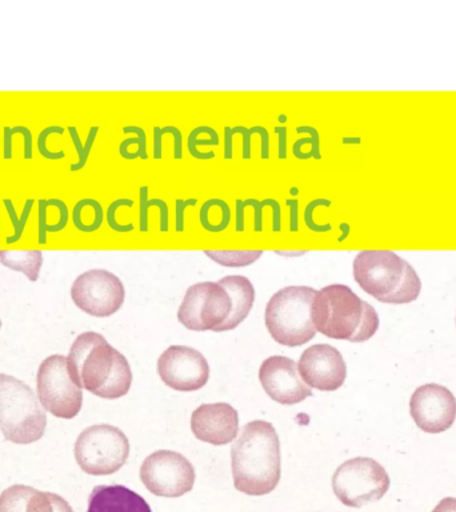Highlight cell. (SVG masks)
Returning <instances> with one entry per match:
<instances>
[{
	"label": "cell",
	"instance_id": "cell-1",
	"mask_svg": "<svg viewBox=\"0 0 456 512\" xmlns=\"http://www.w3.org/2000/svg\"><path fill=\"white\" fill-rule=\"evenodd\" d=\"M67 368L76 386L99 398L119 399L130 391V363L98 332H84L75 339L68 352Z\"/></svg>",
	"mask_w": 456,
	"mask_h": 512
},
{
	"label": "cell",
	"instance_id": "cell-2",
	"mask_svg": "<svg viewBox=\"0 0 456 512\" xmlns=\"http://www.w3.org/2000/svg\"><path fill=\"white\" fill-rule=\"evenodd\" d=\"M231 464L236 490L252 496L274 491L282 475L275 427L266 420L247 423L231 448Z\"/></svg>",
	"mask_w": 456,
	"mask_h": 512
},
{
	"label": "cell",
	"instance_id": "cell-3",
	"mask_svg": "<svg viewBox=\"0 0 456 512\" xmlns=\"http://www.w3.org/2000/svg\"><path fill=\"white\" fill-rule=\"evenodd\" d=\"M352 267L355 282L379 302L411 303L422 290V282L411 264L392 251L359 252Z\"/></svg>",
	"mask_w": 456,
	"mask_h": 512
},
{
	"label": "cell",
	"instance_id": "cell-4",
	"mask_svg": "<svg viewBox=\"0 0 456 512\" xmlns=\"http://www.w3.org/2000/svg\"><path fill=\"white\" fill-rule=\"evenodd\" d=\"M46 411L30 386L15 376L0 374V431L8 442L31 444L43 438Z\"/></svg>",
	"mask_w": 456,
	"mask_h": 512
},
{
	"label": "cell",
	"instance_id": "cell-5",
	"mask_svg": "<svg viewBox=\"0 0 456 512\" xmlns=\"http://www.w3.org/2000/svg\"><path fill=\"white\" fill-rule=\"evenodd\" d=\"M316 290L307 286L282 288L266 306V327L276 343L287 347L303 346L316 336L311 320V304Z\"/></svg>",
	"mask_w": 456,
	"mask_h": 512
},
{
	"label": "cell",
	"instance_id": "cell-6",
	"mask_svg": "<svg viewBox=\"0 0 456 512\" xmlns=\"http://www.w3.org/2000/svg\"><path fill=\"white\" fill-rule=\"evenodd\" d=\"M364 303L344 284L323 287L312 300V324L316 332L327 338L350 342L362 324Z\"/></svg>",
	"mask_w": 456,
	"mask_h": 512
},
{
	"label": "cell",
	"instance_id": "cell-7",
	"mask_svg": "<svg viewBox=\"0 0 456 512\" xmlns=\"http://www.w3.org/2000/svg\"><path fill=\"white\" fill-rule=\"evenodd\" d=\"M76 463L88 475L115 474L130 456L126 434L110 424H98L80 432L74 447Z\"/></svg>",
	"mask_w": 456,
	"mask_h": 512
},
{
	"label": "cell",
	"instance_id": "cell-8",
	"mask_svg": "<svg viewBox=\"0 0 456 512\" xmlns=\"http://www.w3.org/2000/svg\"><path fill=\"white\" fill-rule=\"evenodd\" d=\"M391 480L382 464L371 458H354L340 464L332 476V490L344 506L360 508L387 494Z\"/></svg>",
	"mask_w": 456,
	"mask_h": 512
},
{
	"label": "cell",
	"instance_id": "cell-9",
	"mask_svg": "<svg viewBox=\"0 0 456 512\" xmlns=\"http://www.w3.org/2000/svg\"><path fill=\"white\" fill-rule=\"evenodd\" d=\"M36 395L44 410L59 419H74L83 406L82 388L72 382L67 356L51 355L40 363Z\"/></svg>",
	"mask_w": 456,
	"mask_h": 512
},
{
	"label": "cell",
	"instance_id": "cell-10",
	"mask_svg": "<svg viewBox=\"0 0 456 512\" xmlns=\"http://www.w3.org/2000/svg\"><path fill=\"white\" fill-rule=\"evenodd\" d=\"M140 480L151 494L180 498L192 490L196 474L186 456L171 450H158L143 460Z\"/></svg>",
	"mask_w": 456,
	"mask_h": 512
},
{
	"label": "cell",
	"instance_id": "cell-11",
	"mask_svg": "<svg viewBox=\"0 0 456 512\" xmlns=\"http://www.w3.org/2000/svg\"><path fill=\"white\" fill-rule=\"evenodd\" d=\"M232 310L228 292L216 282L192 284L178 311L180 324L191 331H215Z\"/></svg>",
	"mask_w": 456,
	"mask_h": 512
},
{
	"label": "cell",
	"instance_id": "cell-12",
	"mask_svg": "<svg viewBox=\"0 0 456 512\" xmlns=\"http://www.w3.org/2000/svg\"><path fill=\"white\" fill-rule=\"evenodd\" d=\"M71 299L75 306L95 316L108 318L122 308L126 288L122 280L107 270H90L75 279L71 287Z\"/></svg>",
	"mask_w": 456,
	"mask_h": 512
},
{
	"label": "cell",
	"instance_id": "cell-13",
	"mask_svg": "<svg viewBox=\"0 0 456 512\" xmlns=\"http://www.w3.org/2000/svg\"><path fill=\"white\" fill-rule=\"evenodd\" d=\"M158 374L162 382L180 392L198 391L210 379V366L202 352L187 346H171L160 355Z\"/></svg>",
	"mask_w": 456,
	"mask_h": 512
},
{
	"label": "cell",
	"instance_id": "cell-14",
	"mask_svg": "<svg viewBox=\"0 0 456 512\" xmlns=\"http://www.w3.org/2000/svg\"><path fill=\"white\" fill-rule=\"evenodd\" d=\"M412 419L427 434H442L456 419V399L447 387L423 384L416 388L410 400Z\"/></svg>",
	"mask_w": 456,
	"mask_h": 512
},
{
	"label": "cell",
	"instance_id": "cell-15",
	"mask_svg": "<svg viewBox=\"0 0 456 512\" xmlns=\"http://www.w3.org/2000/svg\"><path fill=\"white\" fill-rule=\"evenodd\" d=\"M300 378L307 387L332 392L346 382L347 366L338 348L330 344H315L307 348L298 362Z\"/></svg>",
	"mask_w": 456,
	"mask_h": 512
},
{
	"label": "cell",
	"instance_id": "cell-16",
	"mask_svg": "<svg viewBox=\"0 0 456 512\" xmlns=\"http://www.w3.org/2000/svg\"><path fill=\"white\" fill-rule=\"evenodd\" d=\"M263 390L274 402L283 406L302 403L312 396V390L300 378L298 364L287 356H270L259 368Z\"/></svg>",
	"mask_w": 456,
	"mask_h": 512
},
{
	"label": "cell",
	"instance_id": "cell-17",
	"mask_svg": "<svg viewBox=\"0 0 456 512\" xmlns=\"http://www.w3.org/2000/svg\"><path fill=\"white\" fill-rule=\"evenodd\" d=\"M191 430L200 442L226 446L239 434V414L231 404H202L192 412Z\"/></svg>",
	"mask_w": 456,
	"mask_h": 512
},
{
	"label": "cell",
	"instance_id": "cell-18",
	"mask_svg": "<svg viewBox=\"0 0 456 512\" xmlns=\"http://www.w3.org/2000/svg\"><path fill=\"white\" fill-rule=\"evenodd\" d=\"M87 512H152L146 499L130 488L96 486L88 499Z\"/></svg>",
	"mask_w": 456,
	"mask_h": 512
},
{
	"label": "cell",
	"instance_id": "cell-19",
	"mask_svg": "<svg viewBox=\"0 0 456 512\" xmlns=\"http://www.w3.org/2000/svg\"><path fill=\"white\" fill-rule=\"evenodd\" d=\"M220 286L228 292L232 300V310L226 322L216 328L215 332L232 331L250 315L255 303V288L251 280L242 275L224 276Z\"/></svg>",
	"mask_w": 456,
	"mask_h": 512
},
{
	"label": "cell",
	"instance_id": "cell-20",
	"mask_svg": "<svg viewBox=\"0 0 456 512\" xmlns=\"http://www.w3.org/2000/svg\"><path fill=\"white\" fill-rule=\"evenodd\" d=\"M0 512H54L48 492L15 484L0 495Z\"/></svg>",
	"mask_w": 456,
	"mask_h": 512
},
{
	"label": "cell",
	"instance_id": "cell-21",
	"mask_svg": "<svg viewBox=\"0 0 456 512\" xmlns=\"http://www.w3.org/2000/svg\"><path fill=\"white\" fill-rule=\"evenodd\" d=\"M254 208V231H263V208L268 206L272 208V231L280 232L282 230V208L278 200L272 198H266L258 200L254 198L242 200H235V219H236V232L244 231V210L246 207Z\"/></svg>",
	"mask_w": 456,
	"mask_h": 512
},
{
	"label": "cell",
	"instance_id": "cell-22",
	"mask_svg": "<svg viewBox=\"0 0 456 512\" xmlns=\"http://www.w3.org/2000/svg\"><path fill=\"white\" fill-rule=\"evenodd\" d=\"M0 263L10 270L23 272L30 282L39 279L40 268L43 266V252L39 250H2Z\"/></svg>",
	"mask_w": 456,
	"mask_h": 512
},
{
	"label": "cell",
	"instance_id": "cell-23",
	"mask_svg": "<svg viewBox=\"0 0 456 512\" xmlns=\"http://www.w3.org/2000/svg\"><path fill=\"white\" fill-rule=\"evenodd\" d=\"M231 208L226 200L212 198L206 200L199 210V222L204 230L219 234L227 230L231 223Z\"/></svg>",
	"mask_w": 456,
	"mask_h": 512
},
{
	"label": "cell",
	"instance_id": "cell-24",
	"mask_svg": "<svg viewBox=\"0 0 456 512\" xmlns=\"http://www.w3.org/2000/svg\"><path fill=\"white\" fill-rule=\"evenodd\" d=\"M71 218L76 230L83 234H92V232L98 231L104 222L102 204L92 198L80 199L78 203H75Z\"/></svg>",
	"mask_w": 456,
	"mask_h": 512
},
{
	"label": "cell",
	"instance_id": "cell-25",
	"mask_svg": "<svg viewBox=\"0 0 456 512\" xmlns=\"http://www.w3.org/2000/svg\"><path fill=\"white\" fill-rule=\"evenodd\" d=\"M219 135L214 128L208 126H199L194 128L188 134L187 150L192 158L196 160L214 159L215 154L212 151L202 152L198 150L199 146H218Z\"/></svg>",
	"mask_w": 456,
	"mask_h": 512
},
{
	"label": "cell",
	"instance_id": "cell-26",
	"mask_svg": "<svg viewBox=\"0 0 456 512\" xmlns=\"http://www.w3.org/2000/svg\"><path fill=\"white\" fill-rule=\"evenodd\" d=\"M139 203V230L142 232L148 231V210L155 206L159 208L160 212V232H168V214H170V211H168L166 200L148 199V187L142 186L139 188Z\"/></svg>",
	"mask_w": 456,
	"mask_h": 512
},
{
	"label": "cell",
	"instance_id": "cell-27",
	"mask_svg": "<svg viewBox=\"0 0 456 512\" xmlns=\"http://www.w3.org/2000/svg\"><path fill=\"white\" fill-rule=\"evenodd\" d=\"M124 134H135V138L124 139L119 146V154L123 159L135 160L140 158L142 160L148 159L147 154V136L146 131L138 126H126L123 128Z\"/></svg>",
	"mask_w": 456,
	"mask_h": 512
},
{
	"label": "cell",
	"instance_id": "cell-28",
	"mask_svg": "<svg viewBox=\"0 0 456 512\" xmlns=\"http://www.w3.org/2000/svg\"><path fill=\"white\" fill-rule=\"evenodd\" d=\"M296 132L298 134H302V132H306V134L310 135L308 138H302L296 140L294 144H292V152H294V156L299 160H308V159H322V154H320V135L316 128L311 126H299L296 127Z\"/></svg>",
	"mask_w": 456,
	"mask_h": 512
},
{
	"label": "cell",
	"instance_id": "cell-29",
	"mask_svg": "<svg viewBox=\"0 0 456 512\" xmlns=\"http://www.w3.org/2000/svg\"><path fill=\"white\" fill-rule=\"evenodd\" d=\"M204 255L224 267H246L255 263L263 255V250L255 251H204Z\"/></svg>",
	"mask_w": 456,
	"mask_h": 512
},
{
	"label": "cell",
	"instance_id": "cell-30",
	"mask_svg": "<svg viewBox=\"0 0 456 512\" xmlns=\"http://www.w3.org/2000/svg\"><path fill=\"white\" fill-rule=\"evenodd\" d=\"M67 128L68 132H70L71 140L72 143H74L75 150L78 152V162L71 164L70 171L76 172L83 170L84 166L87 164L88 158H90L92 147H94L96 136H98L99 127L94 126L90 128L86 142H84V144L82 143V140H80L79 132L76 130V127L70 126Z\"/></svg>",
	"mask_w": 456,
	"mask_h": 512
},
{
	"label": "cell",
	"instance_id": "cell-31",
	"mask_svg": "<svg viewBox=\"0 0 456 512\" xmlns=\"http://www.w3.org/2000/svg\"><path fill=\"white\" fill-rule=\"evenodd\" d=\"M3 203L4 207H6L8 218H10L12 226H14V234L7 236L6 243L12 244L19 242V240L22 239L24 228L27 226L28 219H30L32 206H34L35 200L32 198L26 200L22 214H20V216L16 214L15 206L11 199H3Z\"/></svg>",
	"mask_w": 456,
	"mask_h": 512
},
{
	"label": "cell",
	"instance_id": "cell-32",
	"mask_svg": "<svg viewBox=\"0 0 456 512\" xmlns=\"http://www.w3.org/2000/svg\"><path fill=\"white\" fill-rule=\"evenodd\" d=\"M4 150H3V158L6 160L12 159V138L14 135L20 134L24 139V150H23V158L26 160H31L34 158V144H32V132L30 128L24 126H15V127H4Z\"/></svg>",
	"mask_w": 456,
	"mask_h": 512
},
{
	"label": "cell",
	"instance_id": "cell-33",
	"mask_svg": "<svg viewBox=\"0 0 456 512\" xmlns=\"http://www.w3.org/2000/svg\"><path fill=\"white\" fill-rule=\"evenodd\" d=\"M235 134L242 135L243 143H242V158L244 160L251 159V128L238 126V127H224V159L231 160L232 159V148H234V144H232V138H234Z\"/></svg>",
	"mask_w": 456,
	"mask_h": 512
},
{
	"label": "cell",
	"instance_id": "cell-34",
	"mask_svg": "<svg viewBox=\"0 0 456 512\" xmlns=\"http://www.w3.org/2000/svg\"><path fill=\"white\" fill-rule=\"evenodd\" d=\"M379 328V315L378 312L375 311V308L368 304L364 303V315L362 324H360L358 332L354 338L350 340L352 343H360L367 342L370 340L372 336L376 334Z\"/></svg>",
	"mask_w": 456,
	"mask_h": 512
},
{
	"label": "cell",
	"instance_id": "cell-35",
	"mask_svg": "<svg viewBox=\"0 0 456 512\" xmlns=\"http://www.w3.org/2000/svg\"><path fill=\"white\" fill-rule=\"evenodd\" d=\"M132 206H134V200L127 198L116 199L108 206L106 220L108 227H110L112 231L119 232V234H127V232L134 231V224H120L118 220H116V211H118L120 207Z\"/></svg>",
	"mask_w": 456,
	"mask_h": 512
},
{
	"label": "cell",
	"instance_id": "cell-36",
	"mask_svg": "<svg viewBox=\"0 0 456 512\" xmlns=\"http://www.w3.org/2000/svg\"><path fill=\"white\" fill-rule=\"evenodd\" d=\"M64 128L60 126H50L47 128H44L42 132H40L38 136V151L39 154L43 156L44 159L47 160H60L66 158V154H64V151H52L48 150L47 147V139L48 136L52 134H63Z\"/></svg>",
	"mask_w": 456,
	"mask_h": 512
},
{
	"label": "cell",
	"instance_id": "cell-37",
	"mask_svg": "<svg viewBox=\"0 0 456 512\" xmlns=\"http://www.w3.org/2000/svg\"><path fill=\"white\" fill-rule=\"evenodd\" d=\"M319 206L330 207L331 200L323 198L311 200V202L307 204L306 208H304L303 214L304 224H306V226L310 228L311 231L316 232V234H320V232H328L331 230L330 224L315 223L314 210Z\"/></svg>",
	"mask_w": 456,
	"mask_h": 512
},
{
	"label": "cell",
	"instance_id": "cell-38",
	"mask_svg": "<svg viewBox=\"0 0 456 512\" xmlns=\"http://www.w3.org/2000/svg\"><path fill=\"white\" fill-rule=\"evenodd\" d=\"M198 199H176L175 200V230L184 232L186 230V208L196 206Z\"/></svg>",
	"mask_w": 456,
	"mask_h": 512
},
{
	"label": "cell",
	"instance_id": "cell-39",
	"mask_svg": "<svg viewBox=\"0 0 456 512\" xmlns=\"http://www.w3.org/2000/svg\"><path fill=\"white\" fill-rule=\"evenodd\" d=\"M38 242L39 244L47 243V218H48V204L47 199L38 200Z\"/></svg>",
	"mask_w": 456,
	"mask_h": 512
},
{
	"label": "cell",
	"instance_id": "cell-40",
	"mask_svg": "<svg viewBox=\"0 0 456 512\" xmlns=\"http://www.w3.org/2000/svg\"><path fill=\"white\" fill-rule=\"evenodd\" d=\"M163 135L171 134L174 138V159L179 160L183 158V135L178 127L167 126L162 128Z\"/></svg>",
	"mask_w": 456,
	"mask_h": 512
},
{
	"label": "cell",
	"instance_id": "cell-41",
	"mask_svg": "<svg viewBox=\"0 0 456 512\" xmlns=\"http://www.w3.org/2000/svg\"><path fill=\"white\" fill-rule=\"evenodd\" d=\"M252 134L260 135V158L266 160L270 158V134L262 126L251 127Z\"/></svg>",
	"mask_w": 456,
	"mask_h": 512
},
{
	"label": "cell",
	"instance_id": "cell-42",
	"mask_svg": "<svg viewBox=\"0 0 456 512\" xmlns=\"http://www.w3.org/2000/svg\"><path fill=\"white\" fill-rule=\"evenodd\" d=\"M275 134L278 135V159H287V127H275Z\"/></svg>",
	"mask_w": 456,
	"mask_h": 512
},
{
	"label": "cell",
	"instance_id": "cell-43",
	"mask_svg": "<svg viewBox=\"0 0 456 512\" xmlns=\"http://www.w3.org/2000/svg\"><path fill=\"white\" fill-rule=\"evenodd\" d=\"M287 206L290 207V231L299 230V202L296 199H287Z\"/></svg>",
	"mask_w": 456,
	"mask_h": 512
},
{
	"label": "cell",
	"instance_id": "cell-44",
	"mask_svg": "<svg viewBox=\"0 0 456 512\" xmlns=\"http://www.w3.org/2000/svg\"><path fill=\"white\" fill-rule=\"evenodd\" d=\"M48 496H50L52 506H54V512H74L70 504L62 496L52 494V492H48Z\"/></svg>",
	"mask_w": 456,
	"mask_h": 512
},
{
	"label": "cell",
	"instance_id": "cell-45",
	"mask_svg": "<svg viewBox=\"0 0 456 512\" xmlns=\"http://www.w3.org/2000/svg\"><path fill=\"white\" fill-rule=\"evenodd\" d=\"M162 139H163V132L162 128L160 127H154V159H162Z\"/></svg>",
	"mask_w": 456,
	"mask_h": 512
},
{
	"label": "cell",
	"instance_id": "cell-46",
	"mask_svg": "<svg viewBox=\"0 0 456 512\" xmlns=\"http://www.w3.org/2000/svg\"><path fill=\"white\" fill-rule=\"evenodd\" d=\"M432 512H456V498H444L440 500Z\"/></svg>",
	"mask_w": 456,
	"mask_h": 512
},
{
	"label": "cell",
	"instance_id": "cell-47",
	"mask_svg": "<svg viewBox=\"0 0 456 512\" xmlns=\"http://www.w3.org/2000/svg\"><path fill=\"white\" fill-rule=\"evenodd\" d=\"M279 120H280V122H284V120H286V116L280 115Z\"/></svg>",
	"mask_w": 456,
	"mask_h": 512
},
{
	"label": "cell",
	"instance_id": "cell-48",
	"mask_svg": "<svg viewBox=\"0 0 456 512\" xmlns=\"http://www.w3.org/2000/svg\"><path fill=\"white\" fill-rule=\"evenodd\" d=\"M0 260H2V251H0Z\"/></svg>",
	"mask_w": 456,
	"mask_h": 512
},
{
	"label": "cell",
	"instance_id": "cell-49",
	"mask_svg": "<svg viewBox=\"0 0 456 512\" xmlns=\"http://www.w3.org/2000/svg\"><path fill=\"white\" fill-rule=\"evenodd\" d=\"M0 328H2V320H0Z\"/></svg>",
	"mask_w": 456,
	"mask_h": 512
}]
</instances>
